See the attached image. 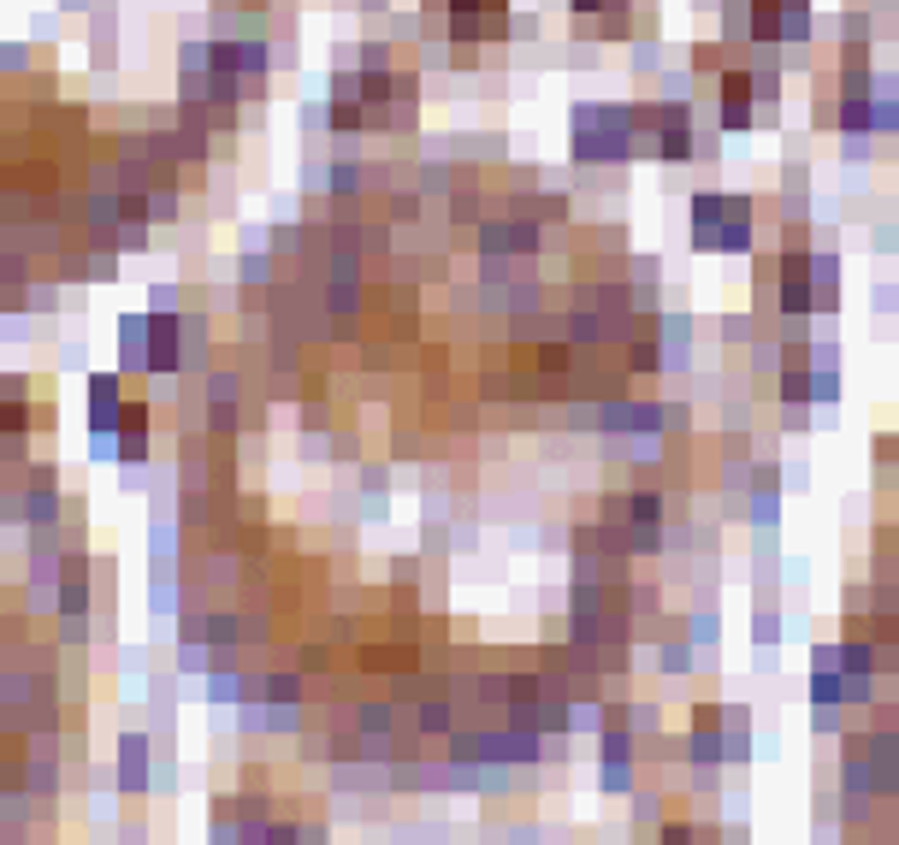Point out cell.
I'll use <instances>...</instances> for the list:
<instances>
[{
    "label": "cell",
    "instance_id": "6da1fadb",
    "mask_svg": "<svg viewBox=\"0 0 899 845\" xmlns=\"http://www.w3.org/2000/svg\"><path fill=\"white\" fill-rule=\"evenodd\" d=\"M149 220L161 225V220H178V196H172L166 184H154V196H149Z\"/></svg>",
    "mask_w": 899,
    "mask_h": 845
}]
</instances>
